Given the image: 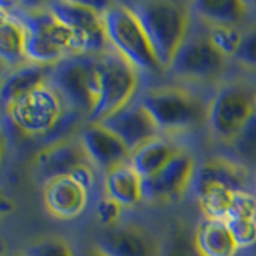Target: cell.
<instances>
[{"label":"cell","mask_w":256,"mask_h":256,"mask_svg":"<svg viewBox=\"0 0 256 256\" xmlns=\"http://www.w3.org/2000/svg\"><path fill=\"white\" fill-rule=\"evenodd\" d=\"M194 20L206 26L238 28L248 16V4L244 0H200L192 2Z\"/></svg>","instance_id":"obj_20"},{"label":"cell","mask_w":256,"mask_h":256,"mask_svg":"<svg viewBox=\"0 0 256 256\" xmlns=\"http://www.w3.org/2000/svg\"><path fill=\"white\" fill-rule=\"evenodd\" d=\"M5 72H6V69H5V68L2 66V64H0V78H2V76L5 74Z\"/></svg>","instance_id":"obj_36"},{"label":"cell","mask_w":256,"mask_h":256,"mask_svg":"<svg viewBox=\"0 0 256 256\" xmlns=\"http://www.w3.org/2000/svg\"><path fill=\"white\" fill-rule=\"evenodd\" d=\"M253 194H254V197H256V174H254V181H253Z\"/></svg>","instance_id":"obj_37"},{"label":"cell","mask_w":256,"mask_h":256,"mask_svg":"<svg viewBox=\"0 0 256 256\" xmlns=\"http://www.w3.org/2000/svg\"><path fill=\"white\" fill-rule=\"evenodd\" d=\"M90 164L82 144L77 138L46 146L36 160V170L38 178L48 182L62 176H70V173L80 165Z\"/></svg>","instance_id":"obj_16"},{"label":"cell","mask_w":256,"mask_h":256,"mask_svg":"<svg viewBox=\"0 0 256 256\" xmlns=\"http://www.w3.org/2000/svg\"><path fill=\"white\" fill-rule=\"evenodd\" d=\"M248 218H256V197L250 190H237L232 197L226 221Z\"/></svg>","instance_id":"obj_31"},{"label":"cell","mask_w":256,"mask_h":256,"mask_svg":"<svg viewBox=\"0 0 256 256\" xmlns=\"http://www.w3.org/2000/svg\"><path fill=\"white\" fill-rule=\"evenodd\" d=\"M28 62L24 52V30L18 18L10 8L0 5V64L6 69H14Z\"/></svg>","instance_id":"obj_23"},{"label":"cell","mask_w":256,"mask_h":256,"mask_svg":"<svg viewBox=\"0 0 256 256\" xmlns=\"http://www.w3.org/2000/svg\"><path fill=\"white\" fill-rule=\"evenodd\" d=\"M76 256H104V254L94 245H92V246H84V248H80V250H77Z\"/></svg>","instance_id":"obj_34"},{"label":"cell","mask_w":256,"mask_h":256,"mask_svg":"<svg viewBox=\"0 0 256 256\" xmlns=\"http://www.w3.org/2000/svg\"><path fill=\"white\" fill-rule=\"evenodd\" d=\"M236 160L244 165H256V109L229 142Z\"/></svg>","instance_id":"obj_26"},{"label":"cell","mask_w":256,"mask_h":256,"mask_svg":"<svg viewBox=\"0 0 256 256\" xmlns=\"http://www.w3.org/2000/svg\"><path fill=\"white\" fill-rule=\"evenodd\" d=\"M90 164L106 173L118 165L128 164L132 152L117 136L101 124H85L77 134Z\"/></svg>","instance_id":"obj_13"},{"label":"cell","mask_w":256,"mask_h":256,"mask_svg":"<svg viewBox=\"0 0 256 256\" xmlns=\"http://www.w3.org/2000/svg\"><path fill=\"white\" fill-rule=\"evenodd\" d=\"M194 242L200 256H236L238 248L226 221L204 218L194 230Z\"/></svg>","instance_id":"obj_22"},{"label":"cell","mask_w":256,"mask_h":256,"mask_svg":"<svg viewBox=\"0 0 256 256\" xmlns=\"http://www.w3.org/2000/svg\"><path fill=\"white\" fill-rule=\"evenodd\" d=\"M13 208L12 200L8 198L2 190H0V218H4L6 213H10Z\"/></svg>","instance_id":"obj_33"},{"label":"cell","mask_w":256,"mask_h":256,"mask_svg":"<svg viewBox=\"0 0 256 256\" xmlns=\"http://www.w3.org/2000/svg\"><path fill=\"white\" fill-rule=\"evenodd\" d=\"M141 92V76L114 50L98 56L96 101L86 124H98L132 102Z\"/></svg>","instance_id":"obj_6"},{"label":"cell","mask_w":256,"mask_h":256,"mask_svg":"<svg viewBox=\"0 0 256 256\" xmlns=\"http://www.w3.org/2000/svg\"><path fill=\"white\" fill-rule=\"evenodd\" d=\"M232 61L246 70L256 72V21L242 29L240 44Z\"/></svg>","instance_id":"obj_28"},{"label":"cell","mask_w":256,"mask_h":256,"mask_svg":"<svg viewBox=\"0 0 256 256\" xmlns=\"http://www.w3.org/2000/svg\"><path fill=\"white\" fill-rule=\"evenodd\" d=\"M104 196L122 208L134 206L142 200V180L130 164L118 165L104 173Z\"/></svg>","instance_id":"obj_21"},{"label":"cell","mask_w":256,"mask_h":256,"mask_svg":"<svg viewBox=\"0 0 256 256\" xmlns=\"http://www.w3.org/2000/svg\"><path fill=\"white\" fill-rule=\"evenodd\" d=\"M197 162L186 149H181L164 168L142 180V200L149 204L176 202L192 188Z\"/></svg>","instance_id":"obj_11"},{"label":"cell","mask_w":256,"mask_h":256,"mask_svg":"<svg viewBox=\"0 0 256 256\" xmlns=\"http://www.w3.org/2000/svg\"><path fill=\"white\" fill-rule=\"evenodd\" d=\"M98 56L69 54L52 66L48 85L58 93L68 110L88 120L96 101Z\"/></svg>","instance_id":"obj_8"},{"label":"cell","mask_w":256,"mask_h":256,"mask_svg":"<svg viewBox=\"0 0 256 256\" xmlns=\"http://www.w3.org/2000/svg\"><path fill=\"white\" fill-rule=\"evenodd\" d=\"M157 256H200V253L194 242V234H189L182 224L176 222L168 228Z\"/></svg>","instance_id":"obj_25"},{"label":"cell","mask_w":256,"mask_h":256,"mask_svg":"<svg viewBox=\"0 0 256 256\" xmlns=\"http://www.w3.org/2000/svg\"><path fill=\"white\" fill-rule=\"evenodd\" d=\"M104 256H157L158 248L146 230L133 224H116L96 238Z\"/></svg>","instance_id":"obj_14"},{"label":"cell","mask_w":256,"mask_h":256,"mask_svg":"<svg viewBox=\"0 0 256 256\" xmlns=\"http://www.w3.org/2000/svg\"><path fill=\"white\" fill-rule=\"evenodd\" d=\"M0 114H2V110H0Z\"/></svg>","instance_id":"obj_39"},{"label":"cell","mask_w":256,"mask_h":256,"mask_svg":"<svg viewBox=\"0 0 256 256\" xmlns=\"http://www.w3.org/2000/svg\"><path fill=\"white\" fill-rule=\"evenodd\" d=\"M204 28L206 30L208 40L212 42V45L224 56V58L232 61L240 44L242 29L226 28V26H206V24H204Z\"/></svg>","instance_id":"obj_27"},{"label":"cell","mask_w":256,"mask_h":256,"mask_svg":"<svg viewBox=\"0 0 256 256\" xmlns=\"http://www.w3.org/2000/svg\"><path fill=\"white\" fill-rule=\"evenodd\" d=\"M192 190L197 197V202L204 216L208 220L226 221L229 206L234 197V192L222 184H202V186H192Z\"/></svg>","instance_id":"obj_24"},{"label":"cell","mask_w":256,"mask_h":256,"mask_svg":"<svg viewBox=\"0 0 256 256\" xmlns=\"http://www.w3.org/2000/svg\"><path fill=\"white\" fill-rule=\"evenodd\" d=\"M136 100L149 112L160 134L173 138L206 124L208 101L189 86L168 84L148 86Z\"/></svg>","instance_id":"obj_2"},{"label":"cell","mask_w":256,"mask_h":256,"mask_svg":"<svg viewBox=\"0 0 256 256\" xmlns=\"http://www.w3.org/2000/svg\"><path fill=\"white\" fill-rule=\"evenodd\" d=\"M101 12L110 50H114L128 64H132L140 72V76L165 74L152 52L138 18L125 2L106 4Z\"/></svg>","instance_id":"obj_5"},{"label":"cell","mask_w":256,"mask_h":256,"mask_svg":"<svg viewBox=\"0 0 256 256\" xmlns=\"http://www.w3.org/2000/svg\"><path fill=\"white\" fill-rule=\"evenodd\" d=\"M66 110L58 93L45 85L21 96L4 114L18 132L42 141L54 130Z\"/></svg>","instance_id":"obj_10"},{"label":"cell","mask_w":256,"mask_h":256,"mask_svg":"<svg viewBox=\"0 0 256 256\" xmlns=\"http://www.w3.org/2000/svg\"><path fill=\"white\" fill-rule=\"evenodd\" d=\"M202 184H222L232 190H248L250 170L236 158L210 157L196 168L192 186Z\"/></svg>","instance_id":"obj_18"},{"label":"cell","mask_w":256,"mask_h":256,"mask_svg":"<svg viewBox=\"0 0 256 256\" xmlns=\"http://www.w3.org/2000/svg\"><path fill=\"white\" fill-rule=\"evenodd\" d=\"M24 256H76V252L66 240L46 237L29 245L24 252Z\"/></svg>","instance_id":"obj_29"},{"label":"cell","mask_w":256,"mask_h":256,"mask_svg":"<svg viewBox=\"0 0 256 256\" xmlns=\"http://www.w3.org/2000/svg\"><path fill=\"white\" fill-rule=\"evenodd\" d=\"M50 72L52 66H42V64H34L29 61L6 70L0 78V110L2 114L21 96L48 85Z\"/></svg>","instance_id":"obj_17"},{"label":"cell","mask_w":256,"mask_h":256,"mask_svg":"<svg viewBox=\"0 0 256 256\" xmlns=\"http://www.w3.org/2000/svg\"><path fill=\"white\" fill-rule=\"evenodd\" d=\"M138 18L160 68L166 72L192 28L190 4L176 0L125 2Z\"/></svg>","instance_id":"obj_1"},{"label":"cell","mask_w":256,"mask_h":256,"mask_svg":"<svg viewBox=\"0 0 256 256\" xmlns=\"http://www.w3.org/2000/svg\"><path fill=\"white\" fill-rule=\"evenodd\" d=\"M98 124L114 133L130 152L142 146L144 142L160 136L158 128L149 116V112L141 106V102L136 98Z\"/></svg>","instance_id":"obj_12"},{"label":"cell","mask_w":256,"mask_h":256,"mask_svg":"<svg viewBox=\"0 0 256 256\" xmlns=\"http://www.w3.org/2000/svg\"><path fill=\"white\" fill-rule=\"evenodd\" d=\"M4 156H5V133H4L2 124H0V165H2Z\"/></svg>","instance_id":"obj_35"},{"label":"cell","mask_w":256,"mask_h":256,"mask_svg":"<svg viewBox=\"0 0 256 256\" xmlns=\"http://www.w3.org/2000/svg\"><path fill=\"white\" fill-rule=\"evenodd\" d=\"M228 66L229 60L212 45L204 24L194 20L186 40L174 54L165 74L170 76L178 85L190 88L192 85L221 84Z\"/></svg>","instance_id":"obj_4"},{"label":"cell","mask_w":256,"mask_h":256,"mask_svg":"<svg viewBox=\"0 0 256 256\" xmlns=\"http://www.w3.org/2000/svg\"><path fill=\"white\" fill-rule=\"evenodd\" d=\"M10 12L22 26L24 52L29 62L54 66L72 54L69 30L56 20L46 5L36 8L14 6Z\"/></svg>","instance_id":"obj_3"},{"label":"cell","mask_w":256,"mask_h":256,"mask_svg":"<svg viewBox=\"0 0 256 256\" xmlns=\"http://www.w3.org/2000/svg\"><path fill=\"white\" fill-rule=\"evenodd\" d=\"M88 198H90V190L70 176H62L45 182V206L58 220H76L85 212Z\"/></svg>","instance_id":"obj_15"},{"label":"cell","mask_w":256,"mask_h":256,"mask_svg":"<svg viewBox=\"0 0 256 256\" xmlns=\"http://www.w3.org/2000/svg\"><path fill=\"white\" fill-rule=\"evenodd\" d=\"M254 109V84L248 78L221 80L208 101L206 125L216 140L229 144Z\"/></svg>","instance_id":"obj_7"},{"label":"cell","mask_w":256,"mask_h":256,"mask_svg":"<svg viewBox=\"0 0 256 256\" xmlns=\"http://www.w3.org/2000/svg\"><path fill=\"white\" fill-rule=\"evenodd\" d=\"M46 6L56 16V20L69 30L72 38V54L100 56L110 50L100 6L86 2H70V0L50 2Z\"/></svg>","instance_id":"obj_9"},{"label":"cell","mask_w":256,"mask_h":256,"mask_svg":"<svg viewBox=\"0 0 256 256\" xmlns=\"http://www.w3.org/2000/svg\"><path fill=\"white\" fill-rule=\"evenodd\" d=\"M8 256H24V254H8Z\"/></svg>","instance_id":"obj_38"},{"label":"cell","mask_w":256,"mask_h":256,"mask_svg":"<svg viewBox=\"0 0 256 256\" xmlns=\"http://www.w3.org/2000/svg\"><path fill=\"white\" fill-rule=\"evenodd\" d=\"M238 250L256 245V218L226 221Z\"/></svg>","instance_id":"obj_30"},{"label":"cell","mask_w":256,"mask_h":256,"mask_svg":"<svg viewBox=\"0 0 256 256\" xmlns=\"http://www.w3.org/2000/svg\"><path fill=\"white\" fill-rule=\"evenodd\" d=\"M94 214H96V220H98L100 224H102L104 228H112V226H116V224H118L120 214H122V206L117 202H114L112 198H109L108 196H104L96 202Z\"/></svg>","instance_id":"obj_32"},{"label":"cell","mask_w":256,"mask_h":256,"mask_svg":"<svg viewBox=\"0 0 256 256\" xmlns=\"http://www.w3.org/2000/svg\"><path fill=\"white\" fill-rule=\"evenodd\" d=\"M181 149L182 148H180L173 141V138L160 134L157 138L144 142L138 149H134L128 164L132 165L141 180H146L156 174L160 168H164Z\"/></svg>","instance_id":"obj_19"}]
</instances>
